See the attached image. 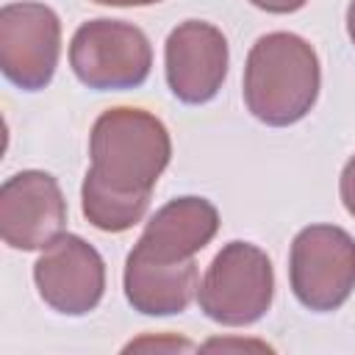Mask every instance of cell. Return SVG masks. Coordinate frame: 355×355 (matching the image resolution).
I'll use <instances>...</instances> for the list:
<instances>
[{
  "label": "cell",
  "mask_w": 355,
  "mask_h": 355,
  "mask_svg": "<svg viewBox=\"0 0 355 355\" xmlns=\"http://www.w3.org/2000/svg\"><path fill=\"white\" fill-rule=\"evenodd\" d=\"M67 222V200L58 180L42 169L11 175L0 186V236L11 250H44Z\"/></svg>",
  "instance_id": "7"
},
{
  "label": "cell",
  "mask_w": 355,
  "mask_h": 355,
  "mask_svg": "<svg viewBox=\"0 0 355 355\" xmlns=\"http://www.w3.org/2000/svg\"><path fill=\"white\" fill-rule=\"evenodd\" d=\"M80 205H83V216L97 230L122 233L144 219L150 208V194H122V191L105 189L103 183L86 175L80 189Z\"/></svg>",
  "instance_id": "12"
},
{
  "label": "cell",
  "mask_w": 355,
  "mask_h": 355,
  "mask_svg": "<svg viewBox=\"0 0 355 355\" xmlns=\"http://www.w3.org/2000/svg\"><path fill=\"white\" fill-rule=\"evenodd\" d=\"M75 78L97 92L136 89L153 67V47L141 28L122 19H89L69 42Z\"/></svg>",
  "instance_id": "5"
},
{
  "label": "cell",
  "mask_w": 355,
  "mask_h": 355,
  "mask_svg": "<svg viewBox=\"0 0 355 355\" xmlns=\"http://www.w3.org/2000/svg\"><path fill=\"white\" fill-rule=\"evenodd\" d=\"M294 297L316 313L341 308L355 288V239L336 225H308L291 241Z\"/></svg>",
  "instance_id": "4"
},
{
  "label": "cell",
  "mask_w": 355,
  "mask_h": 355,
  "mask_svg": "<svg viewBox=\"0 0 355 355\" xmlns=\"http://www.w3.org/2000/svg\"><path fill=\"white\" fill-rule=\"evenodd\" d=\"M61 55V22L44 3H8L0 8V69L25 89L39 92L53 80Z\"/></svg>",
  "instance_id": "6"
},
{
  "label": "cell",
  "mask_w": 355,
  "mask_h": 355,
  "mask_svg": "<svg viewBox=\"0 0 355 355\" xmlns=\"http://www.w3.org/2000/svg\"><path fill=\"white\" fill-rule=\"evenodd\" d=\"M194 258L178 263H161L136 252L125 261V297L133 311L144 316H175L183 313L197 291Z\"/></svg>",
  "instance_id": "11"
},
{
  "label": "cell",
  "mask_w": 355,
  "mask_h": 355,
  "mask_svg": "<svg viewBox=\"0 0 355 355\" xmlns=\"http://www.w3.org/2000/svg\"><path fill=\"white\" fill-rule=\"evenodd\" d=\"M92 3H100V6H119V8H130V6H153V3H161V0H92Z\"/></svg>",
  "instance_id": "15"
},
{
  "label": "cell",
  "mask_w": 355,
  "mask_h": 355,
  "mask_svg": "<svg viewBox=\"0 0 355 355\" xmlns=\"http://www.w3.org/2000/svg\"><path fill=\"white\" fill-rule=\"evenodd\" d=\"M347 33H349V39H352V44H355V0H352L349 8H347Z\"/></svg>",
  "instance_id": "16"
},
{
  "label": "cell",
  "mask_w": 355,
  "mask_h": 355,
  "mask_svg": "<svg viewBox=\"0 0 355 355\" xmlns=\"http://www.w3.org/2000/svg\"><path fill=\"white\" fill-rule=\"evenodd\" d=\"M89 178L122 194H153L169 164L172 141L166 125L144 108H108L94 119L89 139Z\"/></svg>",
  "instance_id": "2"
},
{
  "label": "cell",
  "mask_w": 355,
  "mask_h": 355,
  "mask_svg": "<svg viewBox=\"0 0 355 355\" xmlns=\"http://www.w3.org/2000/svg\"><path fill=\"white\" fill-rule=\"evenodd\" d=\"M216 230L219 214L214 202L205 197H178L153 214L130 252L161 263L189 261L205 244H211Z\"/></svg>",
  "instance_id": "10"
},
{
  "label": "cell",
  "mask_w": 355,
  "mask_h": 355,
  "mask_svg": "<svg viewBox=\"0 0 355 355\" xmlns=\"http://www.w3.org/2000/svg\"><path fill=\"white\" fill-rule=\"evenodd\" d=\"M275 297V272L269 255L250 241L225 244L202 275L197 288L200 311L227 327L258 322Z\"/></svg>",
  "instance_id": "3"
},
{
  "label": "cell",
  "mask_w": 355,
  "mask_h": 355,
  "mask_svg": "<svg viewBox=\"0 0 355 355\" xmlns=\"http://www.w3.org/2000/svg\"><path fill=\"white\" fill-rule=\"evenodd\" d=\"M322 69L316 50L297 33L261 36L244 64V103L272 128L300 122L316 103Z\"/></svg>",
  "instance_id": "1"
},
{
  "label": "cell",
  "mask_w": 355,
  "mask_h": 355,
  "mask_svg": "<svg viewBox=\"0 0 355 355\" xmlns=\"http://www.w3.org/2000/svg\"><path fill=\"white\" fill-rule=\"evenodd\" d=\"M227 39L211 22L186 19L166 36V83L180 103L200 105L214 100L227 78Z\"/></svg>",
  "instance_id": "9"
},
{
  "label": "cell",
  "mask_w": 355,
  "mask_h": 355,
  "mask_svg": "<svg viewBox=\"0 0 355 355\" xmlns=\"http://www.w3.org/2000/svg\"><path fill=\"white\" fill-rule=\"evenodd\" d=\"M338 191H341V202H344L347 214L355 216V155H352V158L344 164V169H341Z\"/></svg>",
  "instance_id": "13"
},
{
  "label": "cell",
  "mask_w": 355,
  "mask_h": 355,
  "mask_svg": "<svg viewBox=\"0 0 355 355\" xmlns=\"http://www.w3.org/2000/svg\"><path fill=\"white\" fill-rule=\"evenodd\" d=\"M250 3L269 14H291V11H300L308 0H250Z\"/></svg>",
  "instance_id": "14"
},
{
  "label": "cell",
  "mask_w": 355,
  "mask_h": 355,
  "mask_svg": "<svg viewBox=\"0 0 355 355\" xmlns=\"http://www.w3.org/2000/svg\"><path fill=\"white\" fill-rule=\"evenodd\" d=\"M39 297L58 313L83 316L94 311L105 291L103 255L75 233H61L33 263Z\"/></svg>",
  "instance_id": "8"
}]
</instances>
